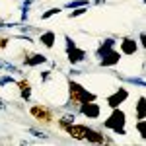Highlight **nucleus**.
<instances>
[{
	"label": "nucleus",
	"instance_id": "23",
	"mask_svg": "<svg viewBox=\"0 0 146 146\" xmlns=\"http://www.w3.org/2000/svg\"><path fill=\"white\" fill-rule=\"evenodd\" d=\"M74 47H76V41H74L70 35H64V49L70 51V49H74Z\"/></svg>",
	"mask_w": 146,
	"mask_h": 146
},
{
	"label": "nucleus",
	"instance_id": "27",
	"mask_svg": "<svg viewBox=\"0 0 146 146\" xmlns=\"http://www.w3.org/2000/svg\"><path fill=\"white\" fill-rule=\"evenodd\" d=\"M8 43H10V39H8V37H0V51H4V49L8 47Z\"/></svg>",
	"mask_w": 146,
	"mask_h": 146
},
{
	"label": "nucleus",
	"instance_id": "19",
	"mask_svg": "<svg viewBox=\"0 0 146 146\" xmlns=\"http://www.w3.org/2000/svg\"><path fill=\"white\" fill-rule=\"evenodd\" d=\"M88 12V6H80V8H72V12L68 14V18L70 20H74V18H80V16H84Z\"/></svg>",
	"mask_w": 146,
	"mask_h": 146
},
{
	"label": "nucleus",
	"instance_id": "8",
	"mask_svg": "<svg viewBox=\"0 0 146 146\" xmlns=\"http://www.w3.org/2000/svg\"><path fill=\"white\" fill-rule=\"evenodd\" d=\"M138 51V41H135L133 37H123L119 43V53L125 56H133Z\"/></svg>",
	"mask_w": 146,
	"mask_h": 146
},
{
	"label": "nucleus",
	"instance_id": "24",
	"mask_svg": "<svg viewBox=\"0 0 146 146\" xmlns=\"http://www.w3.org/2000/svg\"><path fill=\"white\" fill-rule=\"evenodd\" d=\"M136 133H138V135H140V138H144V119H138V121H136Z\"/></svg>",
	"mask_w": 146,
	"mask_h": 146
},
{
	"label": "nucleus",
	"instance_id": "4",
	"mask_svg": "<svg viewBox=\"0 0 146 146\" xmlns=\"http://www.w3.org/2000/svg\"><path fill=\"white\" fill-rule=\"evenodd\" d=\"M121 56H123V55H121L115 47H111V49H107V51L100 56V66H103V68L117 66V64L121 62Z\"/></svg>",
	"mask_w": 146,
	"mask_h": 146
},
{
	"label": "nucleus",
	"instance_id": "9",
	"mask_svg": "<svg viewBox=\"0 0 146 146\" xmlns=\"http://www.w3.org/2000/svg\"><path fill=\"white\" fill-rule=\"evenodd\" d=\"M16 86H18V94L23 101H31V94H33V88H31V82L27 78L16 80Z\"/></svg>",
	"mask_w": 146,
	"mask_h": 146
},
{
	"label": "nucleus",
	"instance_id": "3",
	"mask_svg": "<svg viewBox=\"0 0 146 146\" xmlns=\"http://www.w3.org/2000/svg\"><path fill=\"white\" fill-rule=\"evenodd\" d=\"M29 115L33 117L37 123H41V125H53V121H55L53 109L47 107V105H41V103L31 105V107H29Z\"/></svg>",
	"mask_w": 146,
	"mask_h": 146
},
{
	"label": "nucleus",
	"instance_id": "6",
	"mask_svg": "<svg viewBox=\"0 0 146 146\" xmlns=\"http://www.w3.org/2000/svg\"><path fill=\"white\" fill-rule=\"evenodd\" d=\"M129 96H131V94H129V90H127V88H119V90H115L111 94V96H107V105H109V107H121V105H123L125 101L129 100Z\"/></svg>",
	"mask_w": 146,
	"mask_h": 146
},
{
	"label": "nucleus",
	"instance_id": "13",
	"mask_svg": "<svg viewBox=\"0 0 146 146\" xmlns=\"http://www.w3.org/2000/svg\"><path fill=\"white\" fill-rule=\"evenodd\" d=\"M84 140H86V142H92V144H105V135L90 127V129H88V135H86Z\"/></svg>",
	"mask_w": 146,
	"mask_h": 146
},
{
	"label": "nucleus",
	"instance_id": "20",
	"mask_svg": "<svg viewBox=\"0 0 146 146\" xmlns=\"http://www.w3.org/2000/svg\"><path fill=\"white\" fill-rule=\"evenodd\" d=\"M60 14V8H49V10H45L43 14H41V20H49V18H53V16H58Z\"/></svg>",
	"mask_w": 146,
	"mask_h": 146
},
{
	"label": "nucleus",
	"instance_id": "7",
	"mask_svg": "<svg viewBox=\"0 0 146 146\" xmlns=\"http://www.w3.org/2000/svg\"><path fill=\"white\" fill-rule=\"evenodd\" d=\"M88 125H80V123H72L68 125L66 129H64V133H66L70 138H74V140H84L86 135H88Z\"/></svg>",
	"mask_w": 146,
	"mask_h": 146
},
{
	"label": "nucleus",
	"instance_id": "22",
	"mask_svg": "<svg viewBox=\"0 0 146 146\" xmlns=\"http://www.w3.org/2000/svg\"><path fill=\"white\" fill-rule=\"evenodd\" d=\"M8 84H16L14 74H4V76H0V86H8Z\"/></svg>",
	"mask_w": 146,
	"mask_h": 146
},
{
	"label": "nucleus",
	"instance_id": "15",
	"mask_svg": "<svg viewBox=\"0 0 146 146\" xmlns=\"http://www.w3.org/2000/svg\"><path fill=\"white\" fill-rule=\"evenodd\" d=\"M115 43H117V41H115L113 37H107V39H103V41H101V45L98 47V49H96V56L100 58V56L103 55V53H105L107 49H111V47H115Z\"/></svg>",
	"mask_w": 146,
	"mask_h": 146
},
{
	"label": "nucleus",
	"instance_id": "16",
	"mask_svg": "<svg viewBox=\"0 0 146 146\" xmlns=\"http://www.w3.org/2000/svg\"><path fill=\"white\" fill-rule=\"evenodd\" d=\"M0 68H4L6 72H10V74H23L20 66H16V64H12L8 60H4V58H0Z\"/></svg>",
	"mask_w": 146,
	"mask_h": 146
},
{
	"label": "nucleus",
	"instance_id": "30",
	"mask_svg": "<svg viewBox=\"0 0 146 146\" xmlns=\"http://www.w3.org/2000/svg\"><path fill=\"white\" fill-rule=\"evenodd\" d=\"M78 74H82V70H78V68H72L70 70V76H78Z\"/></svg>",
	"mask_w": 146,
	"mask_h": 146
},
{
	"label": "nucleus",
	"instance_id": "5",
	"mask_svg": "<svg viewBox=\"0 0 146 146\" xmlns=\"http://www.w3.org/2000/svg\"><path fill=\"white\" fill-rule=\"evenodd\" d=\"M80 115H84L86 119H100L101 115V105L96 103V101H84L78 105Z\"/></svg>",
	"mask_w": 146,
	"mask_h": 146
},
{
	"label": "nucleus",
	"instance_id": "25",
	"mask_svg": "<svg viewBox=\"0 0 146 146\" xmlns=\"http://www.w3.org/2000/svg\"><path fill=\"white\" fill-rule=\"evenodd\" d=\"M29 133H31L35 138H43V140H45V138H49L45 133H41V131H37V129H29Z\"/></svg>",
	"mask_w": 146,
	"mask_h": 146
},
{
	"label": "nucleus",
	"instance_id": "28",
	"mask_svg": "<svg viewBox=\"0 0 146 146\" xmlns=\"http://www.w3.org/2000/svg\"><path fill=\"white\" fill-rule=\"evenodd\" d=\"M138 43H140L142 47H146V33L144 31H140V35H138Z\"/></svg>",
	"mask_w": 146,
	"mask_h": 146
},
{
	"label": "nucleus",
	"instance_id": "12",
	"mask_svg": "<svg viewBox=\"0 0 146 146\" xmlns=\"http://www.w3.org/2000/svg\"><path fill=\"white\" fill-rule=\"evenodd\" d=\"M37 41L45 47V49H53L55 43H56V33H55V31H43V33L39 35Z\"/></svg>",
	"mask_w": 146,
	"mask_h": 146
},
{
	"label": "nucleus",
	"instance_id": "14",
	"mask_svg": "<svg viewBox=\"0 0 146 146\" xmlns=\"http://www.w3.org/2000/svg\"><path fill=\"white\" fill-rule=\"evenodd\" d=\"M72 123H76V113H74V111H72V113H64V115L56 121V125H58L60 131H64L68 125H72Z\"/></svg>",
	"mask_w": 146,
	"mask_h": 146
},
{
	"label": "nucleus",
	"instance_id": "10",
	"mask_svg": "<svg viewBox=\"0 0 146 146\" xmlns=\"http://www.w3.org/2000/svg\"><path fill=\"white\" fill-rule=\"evenodd\" d=\"M49 58L41 53H33V55H25L23 56V66L27 68H35V66H41V64H47Z\"/></svg>",
	"mask_w": 146,
	"mask_h": 146
},
{
	"label": "nucleus",
	"instance_id": "29",
	"mask_svg": "<svg viewBox=\"0 0 146 146\" xmlns=\"http://www.w3.org/2000/svg\"><path fill=\"white\" fill-rule=\"evenodd\" d=\"M6 109H8V105H6V101H4L2 98H0V111H6Z\"/></svg>",
	"mask_w": 146,
	"mask_h": 146
},
{
	"label": "nucleus",
	"instance_id": "18",
	"mask_svg": "<svg viewBox=\"0 0 146 146\" xmlns=\"http://www.w3.org/2000/svg\"><path fill=\"white\" fill-rule=\"evenodd\" d=\"M80 6H90V0H70L64 4V8L72 10V8H80Z\"/></svg>",
	"mask_w": 146,
	"mask_h": 146
},
{
	"label": "nucleus",
	"instance_id": "11",
	"mask_svg": "<svg viewBox=\"0 0 146 146\" xmlns=\"http://www.w3.org/2000/svg\"><path fill=\"white\" fill-rule=\"evenodd\" d=\"M86 51L84 49H80L78 45L74 47V49H70V51H66V58H68V62L74 66V64H80V62H84L86 60Z\"/></svg>",
	"mask_w": 146,
	"mask_h": 146
},
{
	"label": "nucleus",
	"instance_id": "26",
	"mask_svg": "<svg viewBox=\"0 0 146 146\" xmlns=\"http://www.w3.org/2000/svg\"><path fill=\"white\" fill-rule=\"evenodd\" d=\"M51 74H53V70H43L41 72V82H49L51 80Z\"/></svg>",
	"mask_w": 146,
	"mask_h": 146
},
{
	"label": "nucleus",
	"instance_id": "21",
	"mask_svg": "<svg viewBox=\"0 0 146 146\" xmlns=\"http://www.w3.org/2000/svg\"><path fill=\"white\" fill-rule=\"evenodd\" d=\"M125 82H129V84H135V86H140V88H146V82H144V78L129 76V78H125Z\"/></svg>",
	"mask_w": 146,
	"mask_h": 146
},
{
	"label": "nucleus",
	"instance_id": "2",
	"mask_svg": "<svg viewBox=\"0 0 146 146\" xmlns=\"http://www.w3.org/2000/svg\"><path fill=\"white\" fill-rule=\"evenodd\" d=\"M125 125H127V113H125L121 107H113L111 113H109V117L103 121V129L113 131V135H117V136H125L127 135Z\"/></svg>",
	"mask_w": 146,
	"mask_h": 146
},
{
	"label": "nucleus",
	"instance_id": "17",
	"mask_svg": "<svg viewBox=\"0 0 146 146\" xmlns=\"http://www.w3.org/2000/svg\"><path fill=\"white\" fill-rule=\"evenodd\" d=\"M144 103H146L144 96H140V98H138V101H136V105H135V111H136V121H138V119H144Z\"/></svg>",
	"mask_w": 146,
	"mask_h": 146
},
{
	"label": "nucleus",
	"instance_id": "1",
	"mask_svg": "<svg viewBox=\"0 0 146 146\" xmlns=\"http://www.w3.org/2000/svg\"><path fill=\"white\" fill-rule=\"evenodd\" d=\"M96 100H98V96L94 92L84 88L76 80H68V101L64 103L66 107H78L84 101H96Z\"/></svg>",
	"mask_w": 146,
	"mask_h": 146
}]
</instances>
